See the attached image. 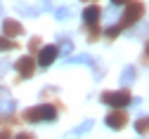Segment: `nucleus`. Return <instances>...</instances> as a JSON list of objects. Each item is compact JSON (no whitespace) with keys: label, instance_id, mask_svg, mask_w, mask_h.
<instances>
[{"label":"nucleus","instance_id":"obj_1","mask_svg":"<svg viewBox=\"0 0 149 139\" xmlns=\"http://www.w3.org/2000/svg\"><path fill=\"white\" fill-rule=\"evenodd\" d=\"M22 118L26 123H52L57 118V106H50V104H40V106H31L22 113Z\"/></svg>","mask_w":149,"mask_h":139},{"label":"nucleus","instance_id":"obj_2","mask_svg":"<svg viewBox=\"0 0 149 139\" xmlns=\"http://www.w3.org/2000/svg\"><path fill=\"white\" fill-rule=\"evenodd\" d=\"M142 14H144V5H142V3H128L125 12L121 14L118 28L123 31V28H130V26H135V24L140 21V19H142Z\"/></svg>","mask_w":149,"mask_h":139},{"label":"nucleus","instance_id":"obj_3","mask_svg":"<svg viewBox=\"0 0 149 139\" xmlns=\"http://www.w3.org/2000/svg\"><path fill=\"white\" fill-rule=\"evenodd\" d=\"M100 102H102V104H107V106H111V109H123V106H128L130 102H133V94H130L128 90H116V92H102Z\"/></svg>","mask_w":149,"mask_h":139},{"label":"nucleus","instance_id":"obj_4","mask_svg":"<svg viewBox=\"0 0 149 139\" xmlns=\"http://www.w3.org/2000/svg\"><path fill=\"white\" fill-rule=\"evenodd\" d=\"M104 123H107L109 130H123V127L128 125V113H125L123 109H114V111L104 118Z\"/></svg>","mask_w":149,"mask_h":139},{"label":"nucleus","instance_id":"obj_5","mask_svg":"<svg viewBox=\"0 0 149 139\" xmlns=\"http://www.w3.org/2000/svg\"><path fill=\"white\" fill-rule=\"evenodd\" d=\"M14 68H17V73H19L22 80H29V78H33V73H36V59L26 54V57H22L19 62L14 64Z\"/></svg>","mask_w":149,"mask_h":139},{"label":"nucleus","instance_id":"obj_6","mask_svg":"<svg viewBox=\"0 0 149 139\" xmlns=\"http://www.w3.org/2000/svg\"><path fill=\"white\" fill-rule=\"evenodd\" d=\"M57 47L54 45H45V47H40V52H38V59H36V66H40V68H47V66H52V62L57 59Z\"/></svg>","mask_w":149,"mask_h":139},{"label":"nucleus","instance_id":"obj_7","mask_svg":"<svg viewBox=\"0 0 149 139\" xmlns=\"http://www.w3.org/2000/svg\"><path fill=\"white\" fill-rule=\"evenodd\" d=\"M22 33H24V26L17 21V19H3V35L5 38H12L14 40V38L22 35Z\"/></svg>","mask_w":149,"mask_h":139},{"label":"nucleus","instance_id":"obj_8","mask_svg":"<svg viewBox=\"0 0 149 139\" xmlns=\"http://www.w3.org/2000/svg\"><path fill=\"white\" fill-rule=\"evenodd\" d=\"M102 7L100 5H88L85 10H83V21H85V26H90V24H100V19H102Z\"/></svg>","mask_w":149,"mask_h":139},{"label":"nucleus","instance_id":"obj_9","mask_svg":"<svg viewBox=\"0 0 149 139\" xmlns=\"http://www.w3.org/2000/svg\"><path fill=\"white\" fill-rule=\"evenodd\" d=\"M135 80H137V68L135 66H125L123 73H121V85L128 87V85H133Z\"/></svg>","mask_w":149,"mask_h":139},{"label":"nucleus","instance_id":"obj_10","mask_svg":"<svg viewBox=\"0 0 149 139\" xmlns=\"http://www.w3.org/2000/svg\"><path fill=\"white\" fill-rule=\"evenodd\" d=\"M66 64H83V66H92V68H97L95 59H92L90 54H76V57H69V59H66Z\"/></svg>","mask_w":149,"mask_h":139},{"label":"nucleus","instance_id":"obj_11","mask_svg":"<svg viewBox=\"0 0 149 139\" xmlns=\"http://www.w3.org/2000/svg\"><path fill=\"white\" fill-rule=\"evenodd\" d=\"M92 125H95V120H85V123H83V125H78L76 130H71L66 137H69V139H73V137H83V134H88V132L92 130Z\"/></svg>","mask_w":149,"mask_h":139},{"label":"nucleus","instance_id":"obj_12","mask_svg":"<svg viewBox=\"0 0 149 139\" xmlns=\"http://www.w3.org/2000/svg\"><path fill=\"white\" fill-rule=\"evenodd\" d=\"M135 132L137 134H149V115H142L135 120Z\"/></svg>","mask_w":149,"mask_h":139},{"label":"nucleus","instance_id":"obj_13","mask_svg":"<svg viewBox=\"0 0 149 139\" xmlns=\"http://www.w3.org/2000/svg\"><path fill=\"white\" fill-rule=\"evenodd\" d=\"M57 52H62V54H71L73 52V43L69 40V38H62V40H57Z\"/></svg>","mask_w":149,"mask_h":139},{"label":"nucleus","instance_id":"obj_14","mask_svg":"<svg viewBox=\"0 0 149 139\" xmlns=\"http://www.w3.org/2000/svg\"><path fill=\"white\" fill-rule=\"evenodd\" d=\"M12 50H17V43L12 40V38L0 35V52H12Z\"/></svg>","mask_w":149,"mask_h":139},{"label":"nucleus","instance_id":"obj_15","mask_svg":"<svg viewBox=\"0 0 149 139\" xmlns=\"http://www.w3.org/2000/svg\"><path fill=\"white\" fill-rule=\"evenodd\" d=\"M100 35H102V31H100L97 24H90V26H88V43H95Z\"/></svg>","mask_w":149,"mask_h":139},{"label":"nucleus","instance_id":"obj_16","mask_svg":"<svg viewBox=\"0 0 149 139\" xmlns=\"http://www.w3.org/2000/svg\"><path fill=\"white\" fill-rule=\"evenodd\" d=\"M14 109H17L14 99H5V102H0V113H12Z\"/></svg>","mask_w":149,"mask_h":139},{"label":"nucleus","instance_id":"obj_17","mask_svg":"<svg viewBox=\"0 0 149 139\" xmlns=\"http://www.w3.org/2000/svg\"><path fill=\"white\" fill-rule=\"evenodd\" d=\"M54 17H57V19H62V21H66V19L71 17V10H69V7H59L57 12H54Z\"/></svg>","mask_w":149,"mask_h":139},{"label":"nucleus","instance_id":"obj_18","mask_svg":"<svg viewBox=\"0 0 149 139\" xmlns=\"http://www.w3.org/2000/svg\"><path fill=\"white\" fill-rule=\"evenodd\" d=\"M38 50H40V38L36 35V38L29 40V52H38Z\"/></svg>","mask_w":149,"mask_h":139},{"label":"nucleus","instance_id":"obj_19","mask_svg":"<svg viewBox=\"0 0 149 139\" xmlns=\"http://www.w3.org/2000/svg\"><path fill=\"white\" fill-rule=\"evenodd\" d=\"M104 35H107V38H111V40H114L116 35H121V28H118V26H109V28L104 31Z\"/></svg>","mask_w":149,"mask_h":139},{"label":"nucleus","instance_id":"obj_20","mask_svg":"<svg viewBox=\"0 0 149 139\" xmlns=\"http://www.w3.org/2000/svg\"><path fill=\"white\" fill-rule=\"evenodd\" d=\"M142 64H144V66H149V40H147L144 52H142Z\"/></svg>","mask_w":149,"mask_h":139},{"label":"nucleus","instance_id":"obj_21","mask_svg":"<svg viewBox=\"0 0 149 139\" xmlns=\"http://www.w3.org/2000/svg\"><path fill=\"white\" fill-rule=\"evenodd\" d=\"M14 139H36V134H33V132H19Z\"/></svg>","mask_w":149,"mask_h":139},{"label":"nucleus","instance_id":"obj_22","mask_svg":"<svg viewBox=\"0 0 149 139\" xmlns=\"http://www.w3.org/2000/svg\"><path fill=\"white\" fill-rule=\"evenodd\" d=\"M0 139H12V132H10V127H3V130H0Z\"/></svg>","mask_w":149,"mask_h":139},{"label":"nucleus","instance_id":"obj_23","mask_svg":"<svg viewBox=\"0 0 149 139\" xmlns=\"http://www.w3.org/2000/svg\"><path fill=\"white\" fill-rule=\"evenodd\" d=\"M50 7H52L50 0H40V5H38V10H50Z\"/></svg>","mask_w":149,"mask_h":139},{"label":"nucleus","instance_id":"obj_24","mask_svg":"<svg viewBox=\"0 0 149 139\" xmlns=\"http://www.w3.org/2000/svg\"><path fill=\"white\" fill-rule=\"evenodd\" d=\"M3 99H10V94H7V90L0 85V102H3Z\"/></svg>","mask_w":149,"mask_h":139},{"label":"nucleus","instance_id":"obj_25","mask_svg":"<svg viewBox=\"0 0 149 139\" xmlns=\"http://www.w3.org/2000/svg\"><path fill=\"white\" fill-rule=\"evenodd\" d=\"M7 68H10V64H7V62H0V73H5Z\"/></svg>","mask_w":149,"mask_h":139},{"label":"nucleus","instance_id":"obj_26","mask_svg":"<svg viewBox=\"0 0 149 139\" xmlns=\"http://www.w3.org/2000/svg\"><path fill=\"white\" fill-rule=\"evenodd\" d=\"M111 3H114V5H128L130 0H111Z\"/></svg>","mask_w":149,"mask_h":139},{"label":"nucleus","instance_id":"obj_27","mask_svg":"<svg viewBox=\"0 0 149 139\" xmlns=\"http://www.w3.org/2000/svg\"><path fill=\"white\" fill-rule=\"evenodd\" d=\"M0 14H3V5H0Z\"/></svg>","mask_w":149,"mask_h":139}]
</instances>
